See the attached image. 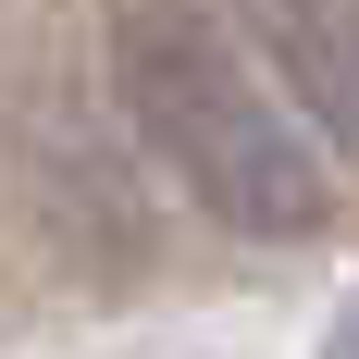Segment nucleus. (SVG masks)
Returning a JSON list of instances; mask_svg holds the SVG:
<instances>
[{"mask_svg": "<svg viewBox=\"0 0 359 359\" xmlns=\"http://www.w3.org/2000/svg\"><path fill=\"white\" fill-rule=\"evenodd\" d=\"M111 87L137 111V149L223 223V236H323L334 174L260 50L198 0H137L111 37Z\"/></svg>", "mask_w": 359, "mask_h": 359, "instance_id": "obj_1", "label": "nucleus"}, {"mask_svg": "<svg viewBox=\"0 0 359 359\" xmlns=\"http://www.w3.org/2000/svg\"><path fill=\"white\" fill-rule=\"evenodd\" d=\"M347 359H359V334H347Z\"/></svg>", "mask_w": 359, "mask_h": 359, "instance_id": "obj_2", "label": "nucleus"}]
</instances>
